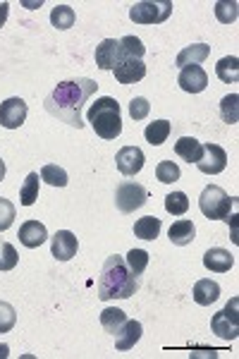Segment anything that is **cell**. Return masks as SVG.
Here are the masks:
<instances>
[{
    "mask_svg": "<svg viewBox=\"0 0 239 359\" xmlns=\"http://www.w3.org/2000/svg\"><path fill=\"white\" fill-rule=\"evenodd\" d=\"M17 323V311L13 304L0 302V333H10Z\"/></svg>",
    "mask_w": 239,
    "mask_h": 359,
    "instance_id": "obj_36",
    "label": "cell"
},
{
    "mask_svg": "<svg viewBox=\"0 0 239 359\" xmlns=\"http://www.w3.org/2000/svg\"><path fill=\"white\" fill-rule=\"evenodd\" d=\"M27 101L20 96H13L8 98V101L0 103V125L5 127V130H17V127L25 125L27 120Z\"/></svg>",
    "mask_w": 239,
    "mask_h": 359,
    "instance_id": "obj_8",
    "label": "cell"
},
{
    "mask_svg": "<svg viewBox=\"0 0 239 359\" xmlns=\"http://www.w3.org/2000/svg\"><path fill=\"white\" fill-rule=\"evenodd\" d=\"M118 48L120 46L115 39H103L96 46V65L101 69H113L115 62H118Z\"/></svg>",
    "mask_w": 239,
    "mask_h": 359,
    "instance_id": "obj_21",
    "label": "cell"
},
{
    "mask_svg": "<svg viewBox=\"0 0 239 359\" xmlns=\"http://www.w3.org/2000/svg\"><path fill=\"white\" fill-rule=\"evenodd\" d=\"M10 355V347L8 345H0V357H8Z\"/></svg>",
    "mask_w": 239,
    "mask_h": 359,
    "instance_id": "obj_40",
    "label": "cell"
},
{
    "mask_svg": "<svg viewBox=\"0 0 239 359\" xmlns=\"http://www.w3.org/2000/svg\"><path fill=\"white\" fill-rule=\"evenodd\" d=\"M177 84L182 86V91H186V94H201L208 86V74L201 65H186L179 69Z\"/></svg>",
    "mask_w": 239,
    "mask_h": 359,
    "instance_id": "obj_12",
    "label": "cell"
},
{
    "mask_svg": "<svg viewBox=\"0 0 239 359\" xmlns=\"http://www.w3.org/2000/svg\"><path fill=\"white\" fill-rule=\"evenodd\" d=\"M175 154L186 163H199L203 156V144L194 137H182L179 142H175Z\"/></svg>",
    "mask_w": 239,
    "mask_h": 359,
    "instance_id": "obj_18",
    "label": "cell"
},
{
    "mask_svg": "<svg viewBox=\"0 0 239 359\" xmlns=\"http://www.w3.org/2000/svg\"><path fill=\"white\" fill-rule=\"evenodd\" d=\"M144 163H146V156H144V151L139 147H125L115 156V165H118V170L125 177H132V175H137V172H142Z\"/></svg>",
    "mask_w": 239,
    "mask_h": 359,
    "instance_id": "obj_10",
    "label": "cell"
},
{
    "mask_svg": "<svg viewBox=\"0 0 239 359\" xmlns=\"http://www.w3.org/2000/svg\"><path fill=\"white\" fill-rule=\"evenodd\" d=\"M127 321V314L118 306H108V309L101 311V326L106 328L110 335H115V331L122 326V323Z\"/></svg>",
    "mask_w": 239,
    "mask_h": 359,
    "instance_id": "obj_26",
    "label": "cell"
},
{
    "mask_svg": "<svg viewBox=\"0 0 239 359\" xmlns=\"http://www.w3.org/2000/svg\"><path fill=\"white\" fill-rule=\"evenodd\" d=\"M41 180L48 182L50 187H67V182H69L67 172L55 163H48V165L41 168Z\"/></svg>",
    "mask_w": 239,
    "mask_h": 359,
    "instance_id": "obj_28",
    "label": "cell"
},
{
    "mask_svg": "<svg viewBox=\"0 0 239 359\" xmlns=\"http://www.w3.org/2000/svg\"><path fill=\"white\" fill-rule=\"evenodd\" d=\"M142 333H144V328H142V323L139 321H130L127 318L125 323L115 331V347H118L120 352H127V350H132L134 345L142 340Z\"/></svg>",
    "mask_w": 239,
    "mask_h": 359,
    "instance_id": "obj_14",
    "label": "cell"
},
{
    "mask_svg": "<svg viewBox=\"0 0 239 359\" xmlns=\"http://www.w3.org/2000/svg\"><path fill=\"white\" fill-rule=\"evenodd\" d=\"M113 72L120 84H137L146 77V65H144V60H137V57H118Z\"/></svg>",
    "mask_w": 239,
    "mask_h": 359,
    "instance_id": "obj_9",
    "label": "cell"
},
{
    "mask_svg": "<svg viewBox=\"0 0 239 359\" xmlns=\"http://www.w3.org/2000/svg\"><path fill=\"white\" fill-rule=\"evenodd\" d=\"M3 177H5V161L0 158V182H3Z\"/></svg>",
    "mask_w": 239,
    "mask_h": 359,
    "instance_id": "obj_41",
    "label": "cell"
},
{
    "mask_svg": "<svg viewBox=\"0 0 239 359\" xmlns=\"http://www.w3.org/2000/svg\"><path fill=\"white\" fill-rule=\"evenodd\" d=\"M235 206H237L235 196H230L218 184H208L199 196V208L208 221H225Z\"/></svg>",
    "mask_w": 239,
    "mask_h": 359,
    "instance_id": "obj_4",
    "label": "cell"
},
{
    "mask_svg": "<svg viewBox=\"0 0 239 359\" xmlns=\"http://www.w3.org/2000/svg\"><path fill=\"white\" fill-rule=\"evenodd\" d=\"M215 74H218L220 82L235 84L239 79V57L227 55V57H223V60H218V65H215Z\"/></svg>",
    "mask_w": 239,
    "mask_h": 359,
    "instance_id": "obj_24",
    "label": "cell"
},
{
    "mask_svg": "<svg viewBox=\"0 0 239 359\" xmlns=\"http://www.w3.org/2000/svg\"><path fill=\"white\" fill-rule=\"evenodd\" d=\"M165 211L170 216H184L189 211V199H186L184 192H170L165 196Z\"/></svg>",
    "mask_w": 239,
    "mask_h": 359,
    "instance_id": "obj_31",
    "label": "cell"
},
{
    "mask_svg": "<svg viewBox=\"0 0 239 359\" xmlns=\"http://www.w3.org/2000/svg\"><path fill=\"white\" fill-rule=\"evenodd\" d=\"M74 20H77V15H74V10L69 5H57V8H53V13H50V25L55 29H62V32L74 27Z\"/></svg>",
    "mask_w": 239,
    "mask_h": 359,
    "instance_id": "obj_29",
    "label": "cell"
},
{
    "mask_svg": "<svg viewBox=\"0 0 239 359\" xmlns=\"http://www.w3.org/2000/svg\"><path fill=\"white\" fill-rule=\"evenodd\" d=\"M170 130L172 125L168 123V120H156V123H149L146 130H144V137H146V142L151 147H161V144L168 142V137H170Z\"/></svg>",
    "mask_w": 239,
    "mask_h": 359,
    "instance_id": "obj_23",
    "label": "cell"
},
{
    "mask_svg": "<svg viewBox=\"0 0 239 359\" xmlns=\"http://www.w3.org/2000/svg\"><path fill=\"white\" fill-rule=\"evenodd\" d=\"M208 55H211V46H208V43L186 46V48L179 50V55H177V67L182 69L186 65H201Z\"/></svg>",
    "mask_w": 239,
    "mask_h": 359,
    "instance_id": "obj_20",
    "label": "cell"
},
{
    "mask_svg": "<svg viewBox=\"0 0 239 359\" xmlns=\"http://www.w3.org/2000/svg\"><path fill=\"white\" fill-rule=\"evenodd\" d=\"M203 266L213 273H227L235 266V254H230L223 247H211L203 254Z\"/></svg>",
    "mask_w": 239,
    "mask_h": 359,
    "instance_id": "obj_15",
    "label": "cell"
},
{
    "mask_svg": "<svg viewBox=\"0 0 239 359\" xmlns=\"http://www.w3.org/2000/svg\"><path fill=\"white\" fill-rule=\"evenodd\" d=\"M17 262H20V254L10 242H0V271H13Z\"/></svg>",
    "mask_w": 239,
    "mask_h": 359,
    "instance_id": "obj_34",
    "label": "cell"
},
{
    "mask_svg": "<svg viewBox=\"0 0 239 359\" xmlns=\"http://www.w3.org/2000/svg\"><path fill=\"white\" fill-rule=\"evenodd\" d=\"M168 237H170V242L175 247H186V245H191V242H194L196 228H194V223H191L189 218H179V221H175L170 225Z\"/></svg>",
    "mask_w": 239,
    "mask_h": 359,
    "instance_id": "obj_17",
    "label": "cell"
},
{
    "mask_svg": "<svg viewBox=\"0 0 239 359\" xmlns=\"http://www.w3.org/2000/svg\"><path fill=\"white\" fill-rule=\"evenodd\" d=\"M118 46V57H137V60H142L144 53H146V46L137 36H122Z\"/></svg>",
    "mask_w": 239,
    "mask_h": 359,
    "instance_id": "obj_25",
    "label": "cell"
},
{
    "mask_svg": "<svg viewBox=\"0 0 239 359\" xmlns=\"http://www.w3.org/2000/svg\"><path fill=\"white\" fill-rule=\"evenodd\" d=\"M17 237H20V242L27 249H36L48 240V230H46V225L39 221H27V223H22L20 235Z\"/></svg>",
    "mask_w": 239,
    "mask_h": 359,
    "instance_id": "obj_16",
    "label": "cell"
},
{
    "mask_svg": "<svg viewBox=\"0 0 239 359\" xmlns=\"http://www.w3.org/2000/svg\"><path fill=\"white\" fill-rule=\"evenodd\" d=\"M179 175H182V172H179V165L172 163V161H161V163L156 165V177H158V182H163V184L177 182Z\"/></svg>",
    "mask_w": 239,
    "mask_h": 359,
    "instance_id": "obj_32",
    "label": "cell"
},
{
    "mask_svg": "<svg viewBox=\"0 0 239 359\" xmlns=\"http://www.w3.org/2000/svg\"><path fill=\"white\" fill-rule=\"evenodd\" d=\"M125 262L127 266H130V271L137 278H142V273L146 271V266H149V252L146 249H130L127 252V257H125Z\"/></svg>",
    "mask_w": 239,
    "mask_h": 359,
    "instance_id": "obj_30",
    "label": "cell"
},
{
    "mask_svg": "<svg viewBox=\"0 0 239 359\" xmlns=\"http://www.w3.org/2000/svg\"><path fill=\"white\" fill-rule=\"evenodd\" d=\"M199 170L206 172V175H218L227 168V151L218 144H203V156L199 163Z\"/></svg>",
    "mask_w": 239,
    "mask_h": 359,
    "instance_id": "obj_11",
    "label": "cell"
},
{
    "mask_svg": "<svg viewBox=\"0 0 239 359\" xmlns=\"http://www.w3.org/2000/svg\"><path fill=\"white\" fill-rule=\"evenodd\" d=\"M8 13H10V5L8 3H0V27L5 25V20H8Z\"/></svg>",
    "mask_w": 239,
    "mask_h": 359,
    "instance_id": "obj_39",
    "label": "cell"
},
{
    "mask_svg": "<svg viewBox=\"0 0 239 359\" xmlns=\"http://www.w3.org/2000/svg\"><path fill=\"white\" fill-rule=\"evenodd\" d=\"M237 306H239V299L232 297L230 304L225 306L223 311H218L213 318H211V331L223 340H237L239 335V314H237Z\"/></svg>",
    "mask_w": 239,
    "mask_h": 359,
    "instance_id": "obj_7",
    "label": "cell"
},
{
    "mask_svg": "<svg viewBox=\"0 0 239 359\" xmlns=\"http://www.w3.org/2000/svg\"><path fill=\"white\" fill-rule=\"evenodd\" d=\"M15 216H17L15 204L10 199H3V196H0V233H5V230L15 223Z\"/></svg>",
    "mask_w": 239,
    "mask_h": 359,
    "instance_id": "obj_37",
    "label": "cell"
},
{
    "mask_svg": "<svg viewBox=\"0 0 239 359\" xmlns=\"http://www.w3.org/2000/svg\"><path fill=\"white\" fill-rule=\"evenodd\" d=\"M79 249V242L69 230H57V233L50 237V252L57 262H69V259L77 254Z\"/></svg>",
    "mask_w": 239,
    "mask_h": 359,
    "instance_id": "obj_13",
    "label": "cell"
},
{
    "mask_svg": "<svg viewBox=\"0 0 239 359\" xmlns=\"http://www.w3.org/2000/svg\"><path fill=\"white\" fill-rule=\"evenodd\" d=\"M237 103H239V96L237 94H230L223 98V103H220V115H223V120L227 125H235L239 113H237Z\"/></svg>",
    "mask_w": 239,
    "mask_h": 359,
    "instance_id": "obj_35",
    "label": "cell"
},
{
    "mask_svg": "<svg viewBox=\"0 0 239 359\" xmlns=\"http://www.w3.org/2000/svg\"><path fill=\"white\" fill-rule=\"evenodd\" d=\"M161 228H163V223H161V218H156V216H144V218H139L137 223H134V235L139 237V240H156V237L161 235Z\"/></svg>",
    "mask_w": 239,
    "mask_h": 359,
    "instance_id": "obj_22",
    "label": "cell"
},
{
    "mask_svg": "<svg viewBox=\"0 0 239 359\" xmlns=\"http://www.w3.org/2000/svg\"><path fill=\"white\" fill-rule=\"evenodd\" d=\"M98 84L93 79H67V82H60L46 96L43 108L48 111V115L62 120L69 127H77L81 130L84 127V120H81V111H84L86 101L96 94Z\"/></svg>",
    "mask_w": 239,
    "mask_h": 359,
    "instance_id": "obj_1",
    "label": "cell"
},
{
    "mask_svg": "<svg viewBox=\"0 0 239 359\" xmlns=\"http://www.w3.org/2000/svg\"><path fill=\"white\" fill-rule=\"evenodd\" d=\"M86 120L101 139H118L122 135L120 103L110 96L96 98V103H91V108L86 111Z\"/></svg>",
    "mask_w": 239,
    "mask_h": 359,
    "instance_id": "obj_3",
    "label": "cell"
},
{
    "mask_svg": "<svg viewBox=\"0 0 239 359\" xmlns=\"http://www.w3.org/2000/svg\"><path fill=\"white\" fill-rule=\"evenodd\" d=\"M239 5L232 0V3H227V0H220V3H215V17H218V22H223V25H232V22L237 20L239 15Z\"/></svg>",
    "mask_w": 239,
    "mask_h": 359,
    "instance_id": "obj_33",
    "label": "cell"
},
{
    "mask_svg": "<svg viewBox=\"0 0 239 359\" xmlns=\"http://www.w3.org/2000/svg\"><path fill=\"white\" fill-rule=\"evenodd\" d=\"M139 290V278L132 273L130 266L122 257L113 254L106 259L98 278V299L110 302V299H127Z\"/></svg>",
    "mask_w": 239,
    "mask_h": 359,
    "instance_id": "obj_2",
    "label": "cell"
},
{
    "mask_svg": "<svg viewBox=\"0 0 239 359\" xmlns=\"http://www.w3.org/2000/svg\"><path fill=\"white\" fill-rule=\"evenodd\" d=\"M149 192L142 182H134V180H125L115 187V206L120 213H134L137 208L146 204Z\"/></svg>",
    "mask_w": 239,
    "mask_h": 359,
    "instance_id": "obj_6",
    "label": "cell"
},
{
    "mask_svg": "<svg viewBox=\"0 0 239 359\" xmlns=\"http://www.w3.org/2000/svg\"><path fill=\"white\" fill-rule=\"evenodd\" d=\"M149 113H151V103L144 96H137V98H132V101H130V115H132L134 123L149 118Z\"/></svg>",
    "mask_w": 239,
    "mask_h": 359,
    "instance_id": "obj_38",
    "label": "cell"
},
{
    "mask_svg": "<svg viewBox=\"0 0 239 359\" xmlns=\"http://www.w3.org/2000/svg\"><path fill=\"white\" fill-rule=\"evenodd\" d=\"M39 182H41L39 172H29L27 180H25V184H22V189H20L22 206H32L34 201L39 199Z\"/></svg>",
    "mask_w": 239,
    "mask_h": 359,
    "instance_id": "obj_27",
    "label": "cell"
},
{
    "mask_svg": "<svg viewBox=\"0 0 239 359\" xmlns=\"http://www.w3.org/2000/svg\"><path fill=\"white\" fill-rule=\"evenodd\" d=\"M191 297H194L196 304L211 306L215 299L220 297V285L215 280H211V278H203V280H199L194 285V292H191Z\"/></svg>",
    "mask_w": 239,
    "mask_h": 359,
    "instance_id": "obj_19",
    "label": "cell"
},
{
    "mask_svg": "<svg viewBox=\"0 0 239 359\" xmlns=\"http://www.w3.org/2000/svg\"><path fill=\"white\" fill-rule=\"evenodd\" d=\"M172 15V0H142L130 8L134 25H161Z\"/></svg>",
    "mask_w": 239,
    "mask_h": 359,
    "instance_id": "obj_5",
    "label": "cell"
}]
</instances>
